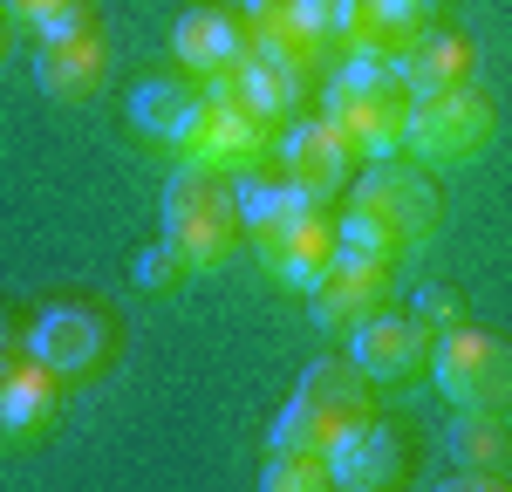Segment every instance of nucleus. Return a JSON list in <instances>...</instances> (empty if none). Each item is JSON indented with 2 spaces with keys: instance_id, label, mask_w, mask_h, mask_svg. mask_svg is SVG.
Wrapping results in <instances>:
<instances>
[{
  "instance_id": "nucleus-1",
  "label": "nucleus",
  "mask_w": 512,
  "mask_h": 492,
  "mask_svg": "<svg viewBox=\"0 0 512 492\" xmlns=\"http://www.w3.org/2000/svg\"><path fill=\"white\" fill-rule=\"evenodd\" d=\"M342 226V253H369V260H410V253H424L437 240V226H444V192H437V178L424 164H369L362 178H355L349 192V212L335 219Z\"/></svg>"
},
{
  "instance_id": "nucleus-2",
  "label": "nucleus",
  "mask_w": 512,
  "mask_h": 492,
  "mask_svg": "<svg viewBox=\"0 0 512 492\" xmlns=\"http://www.w3.org/2000/svg\"><path fill=\"white\" fill-rule=\"evenodd\" d=\"M321 117L349 137L355 158H369V164L396 158V151H403V123H410L403 69H396V62H376V55H349V62L328 76Z\"/></svg>"
},
{
  "instance_id": "nucleus-3",
  "label": "nucleus",
  "mask_w": 512,
  "mask_h": 492,
  "mask_svg": "<svg viewBox=\"0 0 512 492\" xmlns=\"http://www.w3.org/2000/svg\"><path fill=\"white\" fill-rule=\"evenodd\" d=\"M239 192L226 171L178 164V178L164 185V246L185 260V274H219L239 253Z\"/></svg>"
},
{
  "instance_id": "nucleus-4",
  "label": "nucleus",
  "mask_w": 512,
  "mask_h": 492,
  "mask_svg": "<svg viewBox=\"0 0 512 492\" xmlns=\"http://www.w3.org/2000/svg\"><path fill=\"white\" fill-rule=\"evenodd\" d=\"M499 137V110L485 103V89H444V96H417L410 123H403V151L424 164V171H465L492 151Z\"/></svg>"
},
{
  "instance_id": "nucleus-5",
  "label": "nucleus",
  "mask_w": 512,
  "mask_h": 492,
  "mask_svg": "<svg viewBox=\"0 0 512 492\" xmlns=\"http://www.w3.org/2000/svg\"><path fill=\"white\" fill-rule=\"evenodd\" d=\"M274 123L253 117L239 96L226 89H205L192 103V117L178 123V137L164 144V151H178V164H205V171H226V178H246V171H260L267 151H274V137H267Z\"/></svg>"
},
{
  "instance_id": "nucleus-6",
  "label": "nucleus",
  "mask_w": 512,
  "mask_h": 492,
  "mask_svg": "<svg viewBox=\"0 0 512 492\" xmlns=\"http://www.w3.org/2000/svg\"><path fill=\"white\" fill-rule=\"evenodd\" d=\"M431 383L458 410L512 417V342L485 335V328H444L431 342Z\"/></svg>"
},
{
  "instance_id": "nucleus-7",
  "label": "nucleus",
  "mask_w": 512,
  "mask_h": 492,
  "mask_svg": "<svg viewBox=\"0 0 512 492\" xmlns=\"http://www.w3.org/2000/svg\"><path fill=\"white\" fill-rule=\"evenodd\" d=\"M35 82L55 103H89L110 82V35L89 0H76L62 21H48L35 35Z\"/></svg>"
},
{
  "instance_id": "nucleus-8",
  "label": "nucleus",
  "mask_w": 512,
  "mask_h": 492,
  "mask_svg": "<svg viewBox=\"0 0 512 492\" xmlns=\"http://www.w3.org/2000/svg\"><path fill=\"white\" fill-rule=\"evenodd\" d=\"M349 363L369 376V390H417L424 376H431V328L417 322V315H369V322L349 328Z\"/></svg>"
},
{
  "instance_id": "nucleus-9",
  "label": "nucleus",
  "mask_w": 512,
  "mask_h": 492,
  "mask_svg": "<svg viewBox=\"0 0 512 492\" xmlns=\"http://www.w3.org/2000/svg\"><path fill=\"white\" fill-rule=\"evenodd\" d=\"M28 349L62 383H76V376H96L117 356V322L103 308H89V301H48L35 315V328H28Z\"/></svg>"
},
{
  "instance_id": "nucleus-10",
  "label": "nucleus",
  "mask_w": 512,
  "mask_h": 492,
  "mask_svg": "<svg viewBox=\"0 0 512 492\" xmlns=\"http://www.w3.org/2000/svg\"><path fill=\"white\" fill-rule=\"evenodd\" d=\"M390 294H396V267H390V260H369V253H335V267L308 287V315H315V328L349 335V328L369 322L376 308H390Z\"/></svg>"
},
{
  "instance_id": "nucleus-11",
  "label": "nucleus",
  "mask_w": 512,
  "mask_h": 492,
  "mask_svg": "<svg viewBox=\"0 0 512 492\" xmlns=\"http://www.w3.org/2000/svg\"><path fill=\"white\" fill-rule=\"evenodd\" d=\"M171 55H178V69H192L198 82H233L246 69V55H253V28H246V14L239 7H192V14H178V28H171Z\"/></svg>"
},
{
  "instance_id": "nucleus-12",
  "label": "nucleus",
  "mask_w": 512,
  "mask_h": 492,
  "mask_svg": "<svg viewBox=\"0 0 512 492\" xmlns=\"http://www.w3.org/2000/svg\"><path fill=\"white\" fill-rule=\"evenodd\" d=\"M328 472H335L342 492H383L410 479V451L383 417H355L328 438Z\"/></svg>"
},
{
  "instance_id": "nucleus-13",
  "label": "nucleus",
  "mask_w": 512,
  "mask_h": 492,
  "mask_svg": "<svg viewBox=\"0 0 512 492\" xmlns=\"http://www.w3.org/2000/svg\"><path fill=\"white\" fill-rule=\"evenodd\" d=\"M55 417H62V376L35 349L0 363V445H41Z\"/></svg>"
},
{
  "instance_id": "nucleus-14",
  "label": "nucleus",
  "mask_w": 512,
  "mask_h": 492,
  "mask_svg": "<svg viewBox=\"0 0 512 492\" xmlns=\"http://www.w3.org/2000/svg\"><path fill=\"white\" fill-rule=\"evenodd\" d=\"M424 28H431V0H335V41L349 55L396 62Z\"/></svg>"
},
{
  "instance_id": "nucleus-15",
  "label": "nucleus",
  "mask_w": 512,
  "mask_h": 492,
  "mask_svg": "<svg viewBox=\"0 0 512 492\" xmlns=\"http://www.w3.org/2000/svg\"><path fill=\"white\" fill-rule=\"evenodd\" d=\"M260 253V267L274 274L280 287H294V294H308V287L335 267V253H342V226L321 212V205H308L294 226H280L267 246H253Z\"/></svg>"
},
{
  "instance_id": "nucleus-16",
  "label": "nucleus",
  "mask_w": 512,
  "mask_h": 492,
  "mask_svg": "<svg viewBox=\"0 0 512 492\" xmlns=\"http://www.w3.org/2000/svg\"><path fill=\"white\" fill-rule=\"evenodd\" d=\"M274 158H280V171L308 192V199H335L342 185H349V164H355V151H349V137L335 130L328 117H301L287 137L274 144Z\"/></svg>"
},
{
  "instance_id": "nucleus-17",
  "label": "nucleus",
  "mask_w": 512,
  "mask_h": 492,
  "mask_svg": "<svg viewBox=\"0 0 512 492\" xmlns=\"http://www.w3.org/2000/svg\"><path fill=\"white\" fill-rule=\"evenodd\" d=\"M444 445L458 458V479H444V486H478V492H499L512 486V438H506V417H451V431H444Z\"/></svg>"
},
{
  "instance_id": "nucleus-18",
  "label": "nucleus",
  "mask_w": 512,
  "mask_h": 492,
  "mask_svg": "<svg viewBox=\"0 0 512 492\" xmlns=\"http://www.w3.org/2000/svg\"><path fill=\"white\" fill-rule=\"evenodd\" d=\"M396 69H403V89H410V103H417V96H444V89L478 82V55H472V41H465V35H451V28H424V35L396 55Z\"/></svg>"
},
{
  "instance_id": "nucleus-19",
  "label": "nucleus",
  "mask_w": 512,
  "mask_h": 492,
  "mask_svg": "<svg viewBox=\"0 0 512 492\" xmlns=\"http://www.w3.org/2000/svg\"><path fill=\"white\" fill-rule=\"evenodd\" d=\"M294 404H308L328 431H342V424H355V417H376V404H369V376H362L349 356H321V363H308Z\"/></svg>"
},
{
  "instance_id": "nucleus-20",
  "label": "nucleus",
  "mask_w": 512,
  "mask_h": 492,
  "mask_svg": "<svg viewBox=\"0 0 512 492\" xmlns=\"http://www.w3.org/2000/svg\"><path fill=\"white\" fill-rule=\"evenodd\" d=\"M233 192H239V233H246L253 246H267L280 226H294L308 205H321V199H308V192H301L287 171H280V178H267V171H246Z\"/></svg>"
},
{
  "instance_id": "nucleus-21",
  "label": "nucleus",
  "mask_w": 512,
  "mask_h": 492,
  "mask_svg": "<svg viewBox=\"0 0 512 492\" xmlns=\"http://www.w3.org/2000/svg\"><path fill=\"white\" fill-rule=\"evenodd\" d=\"M212 82H198L192 69L185 76H144L130 89V123H137V137H151V144H171L178 137V123L192 117V103L205 96Z\"/></svg>"
},
{
  "instance_id": "nucleus-22",
  "label": "nucleus",
  "mask_w": 512,
  "mask_h": 492,
  "mask_svg": "<svg viewBox=\"0 0 512 492\" xmlns=\"http://www.w3.org/2000/svg\"><path fill=\"white\" fill-rule=\"evenodd\" d=\"M219 89H226V96H239V103H246L253 117L280 123V117H294V110H301V96H308V76L253 48V55H246V69H239L233 82H219Z\"/></svg>"
},
{
  "instance_id": "nucleus-23",
  "label": "nucleus",
  "mask_w": 512,
  "mask_h": 492,
  "mask_svg": "<svg viewBox=\"0 0 512 492\" xmlns=\"http://www.w3.org/2000/svg\"><path fill=\"white\" fill-rule=\"evenodd\" d=\"M260 486H267V492H328V486H335L328 451H267Z\"/></svg>"
},
{
  "instance_id": "nucleus-24",
  "label": "nucleus",
  "mask_w": 512,
  "mask_h": 492,
  "mask_svg": "<svg viewBox=\"0 0 512 492\" xmlns=\"http://www.w3.org/2000/svg\"><path fill=\"white\" fill-rule=\"evenodd\" d=\"M130 281L137 287H151V294H164V287H178L185 281V260H178V253H171V246H144V253H137V267H130Z\"/></svg>"
},
{
  "instance_id": "nucleus-25",
  "label": "nucleus",
  "mask_w": 512,
  "mask_h": 492,
  "mask_svg": "<svg viewBox=\"0 0 512 492\" xmlns=\"http://www.w3.org/2000/svg\"><path fill=\"white\" fill-rule=\"evenodd\" d=\"M69 7H76V0H0V14H7L14 28H35V35L48 28V21H62Z\"/></svg>"
},
{
  "instance_id": "nucleus-26",
  "label": "nucleus",
  "mask_w": 512,
  "mask_h": 492,
  "mask_svg": "<svg viewBox=\"0 0 512 492\" xmlns=\"http://www.w3.org/2000/svg\"><path fill=\"white\" fill-rule=\"evenodd\" d=\"M417 322L424 328H458V294H451V287H424V294H417Z\"/></svg>"
},
{
  "instance_id": "nucleus-27",
  "label": "nucleus",
  "mask_w": 512,
  "mask_h": 492,
  "mask_svg": "<svg viewBox=\"0 0 512 492\" xmlns=\"http://www.w3.org/2000/svg\"><path fill=\"white\" fill-rule=\"evenodd\" d=\"M21 349H28V335H21V328H14L7 315H0V363H14Z\"/></svg>"
},
{
  "instance_id": "nucleus-28",
  "label": "nucleus",
  "mask_w": 512,
  "mask_h": 492,
  "mask_svg": "<svg viewBox=\"0 0 512 492\" xmlns=\"http://www.w3.org/2000/svg\"><path fill=\"white\" fill-rule=\"evenodd\" d=\"M7 48H14V21L0 14V62H7Z\"/></svg>"
},
{
  "instance_id": "nucleus-29",
  "label": "nucleus",
  "mask_w": 512,
  "mask_h": 492,
  "mask_svg": "<svg viewBox=\"0 0 512 492\" xmlns=\"http://www.w3.org/2000/svg\"><path fill=\"white\" fill-rule=\"evenodd\" d=\"M226 7H239V14H246V7H260V0H226Z\"/></svg>"
}]
</instances>
